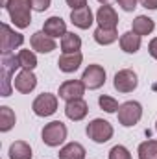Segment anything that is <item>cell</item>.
Listing matches in <instances>:
<instances>
[{"label": "cell", "mask_w": 157, "mask_h": 159, "mask_svg": "<svg viewBox=\"0 0 157 159\" xmlns=\"http://www.w3.org/2000/svg\"><path fill=\"white\" fill-rule=\"evenodd\" d=\"M32 0H7V13L17 28H28L32 22Z\"/></svg>", "instance_id": "6da1fadb"}, {"label": "cell", "mask_w": 157, "mask_h": 159, "mask_svg": "<svg viewBox=\"0 0 157 159\" xmlns=\"http://www.w3.org/2000/svg\"><path fill=\"white\" fill-rule=\"evenodd\" d=\"M0 80H2V96H9L11 94V80L15 70L20 67L19 56L13 54H2V61H0Z\"/></svg>", "instance_id": "7a4b0ae2"}, {"label": "cell", "mask_w": 157, "mask_h": 159, "mask_svg": "<svg viewBox=\"0 0 157 159\" xmlns=\"http://www.w3.org/2000/svg\"><path fill=\"white\" fill-rule=\"evenodd\" d=\"M41 137H43V143L46 146H59L67 139V126L61 120H54L43 128Z\"/></svg>", "instance_id": "3957f363"}, {"label": "cell", "mask_w": 157, "mask_h": 159, "mask_svg": "<svg viewBox=\"0 0 157 159\" xmlns=\"http://www.w3.org/2000/svg\"><path fill=\"white\" fill-rule=\"evenodd\" d=\"M85 131H87L89 139L94 141V143H98V144H104V143H107V141L113 137V126L104 119L91 120V122L87 124V129H85Z\"/></svg>", "instance_id": "277c9868"}, {"label": "cell", "mask_w": 157, "mask_h": 159, "mask_svg": "<svg viewBox=\"0 0 157 159\" xmlns=\"http://www.w3.org/2000/svg\"><path fill=\"white\" fill-rule=\"evenodd\" d=\"M142 117V106L135 100H129V102H124L120 107H118V122L124 126V128H131L135 126Z\"/></svg>", "instance_id": "5b68a950"}, {"label": "cell", "mask_w": 157, "mask_h": 159, "mask_svg": "<svg viewBox=\"0 0 157 159\" xmlns=\"http://www.w3.org/2000/svg\"><path fill=\"white\" fill-rule=\"evenodd\" d=\"M32 109L37 117H50L57 111V96L52 94V93H43L39 94L34 104H32Z\"/></svg>", "instance_id": "8992f818"}, {"label": "cell", "mask_w": 157, "mask_h": 159, "mask_svg": "<svg viewBox=\"0 0 157 159\" xmlns=\"http://www.w3.org/2000/svg\"><path fill=\"white\" fill-rule=\"evenodd\" d=\"M81 81L85 83V87L87 89H91V91H94V89H100L104 83H105V70H104V67L102 65H89L85 70H83V74H81Z\"/></svg>", "instance_id": "52a82bcc"}, {"label": "cell", "mask_w": 157, "mask_h": 159, "mask_svg": "<svg viewBox=\"0 0 157 159\" xmlns=\"http://www.w3.org/2000/svg\"><path fill=\"white\" fill-rule=\"evenodd\" d=\"M113 85L118 93H131L137 89L139 85V80H137V74L135 70L131 69H122L115 74V80H113Z\"/></svg>", "instance_id": "ba28073f"}, {"label": "cell", "mask_w": 157, "mask_h": 159, "mask_svg": "<svg viewBox=\"0 0 157 159\" xmlns=\"http://www.w3.org/2000/svg\"><path fill=\"white\" fill-rule=\"evenodd\" d=\"M85 83L81 80H67L59 85V98L70 102V100H78L85 93Z\"/></svg>", "instance_id": "9c48e42d"}, {"label": "cell", "mask_w": 157, "mask_h": 159, "mask_svg": "<svg viewBox=\"0 0 157 159\" xmlns=\"http://www.w3.org/2000/svg\"><path fill=\"white\" fill-rule=\"evenodd\" d=\"M22 43H24L22 34L11 30L7 24H2V54H11V50H15Z\"/></svg>", "instance_id": "30bf717a"}, {"label": "cell", "mask_w": 157, "mask_h": 159, "mask_svg": "<svg viewBox=\"0 0 157 159\" xmlns=\"http://www.w3.org/2000/svg\"><path fill=\"white\" fill-rule=\"evenodd\" d=\"M96 22H98V26H100V28L117 30V24H118L117 11H115L111 6H107V4L100 6V9L96 11Z\"/></svg>", "instance_id": "8fae6325"}, {"label": "cell", "mask_w": 157, "mask_h": 159, "mask_svg": "<svg viewBox=\"0 0 157 159\" xmlns=\"http://www.w3.org/2000/svg\"><path fill=\"white\" fill-rule=\"evenodd\" d=\"M35 85H37L35 74H34L32 70H26V69H22V70L15 76V80H13V87H15L19 93H22V94L32 93V91L35 89Z\"/></svg>", "instance_id": "7c38bea8"}, {"label": "cell", "mask_w": 157, "mask_h": 159, "mask_svg": "<svg viewBox=\"0 0 157 159\" xmlns=\"http://www.w3.org/2000/svg\"><path fill=\"white\" fill-rule=\"evenodd\" d=\"M87 113H89V106H87V102H85L83 98L70 100V102H67V106H65V115L70 120H74V122L85 119Z\"/></svg>", "instance_id": "4fadbf2b"}, {"label": "cell", "mask_w": 157, "mask_h": 159, "mask_svg": "<svg viewBox=\"0 0 157 159\" xmlns=\"http://www.w3.org/2000/svg\"><path fill=\"white\" fill-rule=\"evenodd\" d=\"M30 44H32L34 50H37L41 54H48V52L56 50V41H54V37L46 35L44 32H35L32 35V39H30Z\"/></svg>", "instance_id": "5bb4252c"}, {"label": "cell", "mask_w": 157, "mask_h": 159, "mask_svg": "<svg viewBox=\"0 0 157 159\" xmlns=\"http://www.w3.org/2000/svg\"><path fill=\"white\" fill-rule=\"evenodd\" d=\"M70 20H72L74 26H78V28H81V30L91 28V24L94 22L91 7L85 6V7H79V9H72V11H70Z\"/></svg>", "instance_id": "9a60e30c"}, {"label": "cell", "mask_w": 157, "mask_h": 159, "mask_svg": "<svg viewBox=\"0 0 157 159\" xmlns=\"http://www.w3.org/2000/svg\"><path fill=\"white\" fill-rule=\"evenodd\" d=\"M81 61H83L81 52L63 54V56L57 59V67H59V70H63V72H74V70H78L79 69Z\"/></svg>", "instance_id": "2e32d148"}, {"label": "cell", "mask_w": 157, "mask_h": 159, "mask_svg": "<svg viewBox=\"0 0 157 159\" xmlns=\"http://www.w3.org/2000/svg\"><path fill=\"white\" fill-rule=\"evenodd\" d=\"M43 32L50 37H63L67 34V24L61 17H50V19L44 20Z\"/></svg>", "instance_id": "e0dca14e"}, {"label": "cell", "mask_w": 157, "mask_h": 159, "mask_svg": "<svg viewBox=\"0 0 157 159\" xmlns=\"http://www.w3.org/2000/svg\"><path fill=\"white\" fill-rule=\"evenodd\" d=\"M120 48H122L126 54H135V52H139V48H141V35H137L133 30L122 34V35H120Z\"/></svg>", "instance_id": "ac0fdd59"}, {"label": "cell", "mask_w": 157, "mask_h": 159, "mask_svg": "<svg viewBox=\"0 0 157 159\" xmlns=\"http://www.w3.org/2000/svg\"><path fill=\"white\" fill-rule=\"evenodd\" d=\"M154 28H155V22H154V19H150V17H146V15H139L135 20H133V32L137 34V35H150L152 32H154Z\"/></svg>", "instance_id": "d6986e66"}, {"label": "cell", "mask_w": 157, "mask_h": 159, "mask_svg": "<svg viewBox=\"0 0 157 159\" xmlns=\"http://www.w3.org/2000/svg\"><path fill=\"white\" fill-rule=\"evenodd\" d=\"M59 159H85V148L79 143H69L59 150Z\"/></svg>", "instance_id": "ffe728a7"}, {"label": "cell", "mask_w": 157, "mask_h": 159, "mask_svg": "<svg viewBox=\"0 0 157 159\" xmlns=\"http://www.w3.org/2000/svg\"><path fill=\"white\" fill-rule=\"evenodd\" d=\"M32 146L24 141H15L9 146V159H32Z\"/></svg>", "instance_id": "44dd1931"}, {"label": "cell", "mask_w": 157, "mask_h": 159, "mask_svg": "<svg viewBox=\"0 0 157 159\" xmlns=\"http://www.w3.org/2000/svg\"><path fill=\"white\" fill-rule=\"evenodd\" d=\"M79 48H81V39H79V35H76L74 32H67L61 37V50H63V54L79 52Z\"/></svg>", "instance_id": "7402d4cb"}, {"label": "cell", "mask_w": 157, "mask_h": 159, "mask_svg": "<svg viewBox=\"0 0 157 159\" xmlns=\"http://www.w3.org/2000/svg\"><path fill=\"white\" fill-rule=\"evenodd\" d=\"M118 39V32L117 30H107V28H96L94 30V41L102 46H107L111 43H115Z\"/></svg>", "instance_id": "603a6c76"}, {"label": "cell", "mask_w": 157, "mask_h": 159, "mask_svg": "<svg viewBox=\"0 0 157 159\" xmlns=\"http://www.w3.org/2000/svg\"><path fill=\"white\" fill-rule=\"evenodd\" d=\"M139 159H157V141L148 139L139 144Z\"/></svg>", "instance_id": "cb8c5ba5"}, {"label": "cell", "mask_w": 157, "mask_h": 159, "mask_svg": "<svg viewBox=\"0 0 157 159\" xmlns=\"http://www.w3.org/2000/svg\"><path fill=\"white\" fill-rule=\"evenodd\" d=\"M15 126V113L11 111V107L2 106L0 107V131H9Z\"/></svg>", "instance_id": "d4e9b609"}, {"label": "cell", "mask_w": 157, "mask_h": 159, "mask_svg": "<svg viewBox=\"0 0 157 159\" xmlns=\"http://www.w3.org/2000/svg\"><path fill=\"white\" fill-rule=\"evenodd\" d=\"M19 61H20V67L26 69V70H34L37 67V57L32 50H20L19 52Z\"/></svg>", "instance_id": "484cf974"}, {"label": "cell", "mask_w": 157, "mask_h": 159, "mask_svg": "<svg viewBox=\"0 0 157 159\" xmlns=\"http://www.w3.org/2000/svg\"><path fill=\"white\" fill-rule=\"evenodd\" d=\"M98 104H100V107L105 111V113H118V102L113 98V96H107V94H102L100 98H98Z\"/></svg>", "instance_id": "4316f807"}, {"label": "cell", "mask_w": 157, "mask_h": 159, "mask_svg": "<svg viewBox=\"0 0 157 159\" xmlns=\"http://www.w3.org/2000/svg\"><path fill=\"white\" fill-rule=\"evenodd\" d=\"M109 159H131V154L126 146L122 144H117L109 150Z\"/></svg>", "instance_id": "83f0119b"}, {"label": "cell", "mask_w": 157, "mask_h": 159, "mask_svg": "<svg viewBox=\"0 0 157 159\" xmlns=\"http://www.w3.org/2000/svg\"><path fill=\"white\" fill-rule=\"evenodd\" d=\"M50 2L52 0H32V6L35 11H46L50 7Z\"/></svg>", "instance_id": "f1b7e54d"}, {"label": "cell", "mask_w": 157, "mask_h": 159, "mask_svg": "<svg viewBox=\"0 0 157 159\" xmlns=\"http://www.w3.org/2000/svg\"><path fill=\"white\" fill-rule=\"evenodd\" d=\"M117 2L124 11H133L137 7V0H117Z\"/></svg>", "instance_id": "f546056e"}, {"label": "cell", "mask_w": 157, "mask_h": 159, "mask_svg": "<svg viewBox=\"0 0 157 159\" xmlns=\"http://www.w3.org/2000/svg\"><path fill=\"white\" fill-rule=\"evenodd\" d=\"M67 4L72 9H79V7H85L87 6V0H67Z\"/></svg>", "instance_id": "4dcf8cb0"}, {"label": "cell", "mask_w": 157, "mask_h": 159, "mask_svg": "<svg viewBox=\"0 0 157 159\" xmlns=\"http://www.w3.org/2000/svg\"><path fill=\"white\" fill-rule=\"evenodd\" d=\"M148 52H150V56H152L154 59H157V37L150 41V44H148Z\"/></svg>", "instance_id": "1f68e13d"}, {"label": "cell", "mask_w": 157, "mask_h": 159, "mask_svg": "<svg viewBox=\"0 0 157 159\" xmlns=\"http://www.w3.org/2000/svg\"><path fill=\"white\" fill-rule=\"evenodd\" d=\"M141 4L146 9H157V0H141Z\"/></svg>", "instance_id": "d6a6232c"}, {"label": "cell", "mask_w": 157, "mask_h": 159, "mask_svg": "<svg viewBox=\"0 0 157 159\" xmlns=\"http://www.w3.org/2000/svg\"><path fill=\"white\" fill-rule=\"evenodd\" d=\"M2 6L6 7V6H7V0H2Z\"/></svg>", "instance_id": "836d02e7"}, {"label": "cell", "mask_w": 157, "mask_h": 159, "mask_svg": "<svg viewBox=\"0 0 157 159\" xmlns=\"http://www.w3.org/2000/svg\"><path fill=\"white\" fill-rule=\"evenodd\" d=\"M98 2H100V4H107L109 0H98Z\"/></svg>", "instance_id": "e575fe53"}, {"label": "cell", "mask_w": 157, "mask_h": 159, "mask_svg": "<svg viewBox=\"0 0 157 159\" xmlns=\"http://www.w3.org/2000/svg\"><path fill=\"white\" fill-rule=\"evenodd\" d=\"M155 129H157V122H155Z\"/></svg>", "instance_id": "d590c367"}]
</instances>
